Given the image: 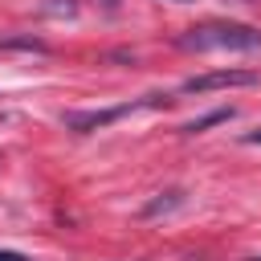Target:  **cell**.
<instances>
[{"label": "cell", "mask_w": 261, "mask_h": 261, "mask_svg": "<svg viewBox=\"0 0 261 261\" xmlns=\"http://www.w3.org/2000/svg\"><path fill=\"white\" fill-rule=\"evenodd\" d=\"M179 49H192V53H212V49L253 53V49H261V29H253V24H228V20H212V24L188 29V33L179 37Z\"/></svg>", "instance_id": "cell-1"}, {"label": "cell", "mask_w": 261, "mask_h": 261, "mask_svg": "<svg viewBox=\"0 0 261 261\" xmlns=\"http://www.w3.org/2000/svg\"><path fill=\"white\" fill-rule=\"evenodd\" d=\"M159 102H163V94H147L143 102H126V106H110V110H69V114H65V126H69V130H77V135H90V130H98V126L118 122V118H122V114H130V110L159 106Z\"/></svg>", "instance_id": "cell-2"}, {"label": "cell", "mask_w": 261, "mask_h": 261, "mask_svg": "<svg viewBox=\"0 0 261 261\" xmlns=\"http://www.w3.org/2000/svg\"><path fill=\"white\" fill-rule=\"evenodd\" d=\"M257 73L249 69H212V73H200V77H188L184 82V94H208V90H224V86H253Z\"/></svg>", "instance_id": "cell-3"}, {"label": "cell", "mask_w": 261, "mask_h": 261, "mask_svg": "<svg viewBox=\"0 0 261 261\" xmlns=\"http://www.w3.org/2000/svg\"><path fill=\"white\" fill-rule=\"evenodd\" d=\"M179 204H184V192H179V188L159 192L151 204H143V220H155V216H163V212H171V208H179Z\"/></svg>", "instance_id": "cell-4"}, {"label": "cell", "mask_w": 261, "mask_h": 261, "mask_svg": "<svg viewBox=\"0 0 261 261\" xmlns=\"http://www.w3.org/2000/svg\"><path fill=\"white\" fill-rule=\"evenodd\" d=\"M8 49H20V53H49V45H45L41 37H33V33H16V37H0V53H8Z\"/></svg>", "instance_id": "cell-5"}, {"label": "cell", "mask_w": 261, "mask_h": 261, "mask_svg": "<svg viewBox=\"0 0 261 261\" xmlns=\"http://www.w3.org/2000/svg\"><path fill=\"white\" fill-rule=\"evenodd\" d=\"M228 118H232V106H228V110H212V114H204V118H192L184 130L196 135V130H208V126H216V122H228Z\"/></svg>", "instance_id": "cell-6"}, {"label": "cell", "mask_w": 261, "mask_h": 261, "mask_svg": "<svg viewBox=\"0 0 261 261\" xmlns=\"http://www.w3.org/2000/svg\"><path fill=\"white\" fill-rule=\"evenodd\" d=\"M0 261H29V257H20V253H12V249H0Z\"/></svg>", "instance_id": "cell-7"}, {"label": "cell", "mask_w": 261, "mask_h": 261, "mask_svg": "<svg viewBox=\"0 0 261 261\" xmlns=\"http://www.w3.org/2000/svg\"><path fill=\"white\" fill-rule=\"evenodd\" d=\"M245 143H261V130H249V135H245Z\"/></svg>", "instance_id": "cell-8"}, {"label": "cell", "mask_w": 261, "mask_h": 261, "mask_svg": "<svg viewBox=\"0 0 261 261\" xmlns=\"http://www.w3.org/2000/svg\"><path fill=\"white\" fill-rule=\"evenodd\" d=\"M102 8H110V12H114V8H118V0H102Z\"/></svg>", "instance_id": "cell-9"}, {"label": "cell", "mask_w": 261, "mask_h": 261, "mask_svg": "<svg viewBox=\"0 0 261 261\" xmlns=\"http://www.w3.org/2000/svg\"><path fill=\"white\" fill-rule=\"evenodd\" d=\"M237 4H257V0H237Z\"/></svg>", "instance_id": "cell-10"}, {"label": "cell", "mask_w": 261, "mask_h": 261, "mask_svg": "<svg viewBox=\"0 0 261 261\" xmlns=\"http://www.w3.org/2000/svg\"><path fill=\"white\" fill-rule=\"evenodd\" d=\"M175 4H184V0H175Z\"/></svg>", "instance_id": "cell-11"}]
</instances>
